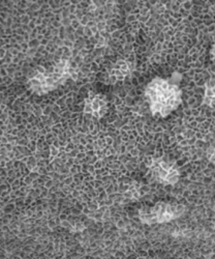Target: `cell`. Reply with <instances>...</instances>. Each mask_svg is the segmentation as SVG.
<instances>
[{"label": "cell", "mask_w": 215, "mask_h": 259, "mask_svg": "<svg viewBox=\"0 0 215 259\" xmlns=\"http://www.w3.org/2000/svg\"><path fill=\"white\" fill-rule=\"evenodd\" d=\"M212 54H213L214 57H215V45H214V47H213V49H212Z\"/></svg>", "instance_id": "obj_3"}, {"label": "cell", "mask_w": 215, "mask_h": 259, "mask_svg": "<svg viewBox=\"0 0 215 259\" xmlns=\"http://www.w3.org/2000/svg\"><path fill=\"white\" fill-rule=\"evenodd\" d=\"M147 97L153 112L166 115L177 107L180 94L177 88L165 80H155L150 83L147 90Z\"/></svg>", "instance_id": "obj_1"}, {"label": "cell", "mask_w": 215, "mask_h": 259, "mask_svg": "<svg viewBox=\"0 0 215 259\" xmlns=\"http://www.w3.org/2000/svg\"><path fill=\"white\" fill-rule=\"evenodd\" d=\"M206 102L215 107V83L210 84L207 86L206 90Z\"/></svg>", "instance_id": "obj_2"}]
</instances>
